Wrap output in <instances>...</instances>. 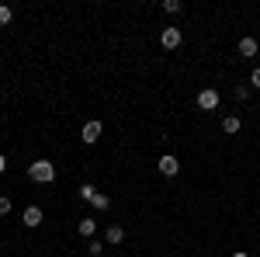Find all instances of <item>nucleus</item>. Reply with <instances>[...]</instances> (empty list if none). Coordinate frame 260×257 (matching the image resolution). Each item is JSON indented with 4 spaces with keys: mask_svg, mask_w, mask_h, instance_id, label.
<instances>
[{
    "mask_svg": "<svg viewBox=\"0 0 260 257\" xmlns=\"http://www.w3.org/2000/svg\"><path fill=\"white\" fill-rule=\"evenodd\" d=\"M28 178L35 181V184H52V181H56V167H52L49 160H35V163L28 167Z\"/></svg>",
    "mask_w": 260,
    "mask_h": 257,
    "instance_id": "nucleus-1",
    "label": "nucleus"
},
{
    "mask_svg": "<svg viewBox=\"0 0 260 257\" xmlns=\"http://www.w3.org/2000/svg\"><path fill=\"white\" fill-rule=\"evenodd\" d=\"M101 132H104V125H101V122L94 119V122H87V125H83V129H80V139H83V142H87V146H94V142H98V139H101Z\"/></svg>",
    "mask_w": 260,
    "mask_h": 257,
    "instance_id": "nucleus-2",
    "label": "nucleus"
},
{
    "mask_svg": "<svg viewBox=\"0 0 260 257\" xmlns=\"http://www.w3.org/2000/svg\"><path fill=\"white\" fill-rule=\"evenodd\" d=\"M180 42H184L180 28H163V32H160V45H163V49H180Z\"/></svg>",
    "mask_w": 260,
    "mask_h": 257,
    "instance_id": "nucleus-3",
    "label": "nucleus"
},
{
    "mask_svg": "<svg viewBox=\"0 0 260 257\" xmlns=\"http://www.w3.org/2000/svg\"><path fill=\"white\" fill-rule=\"evenodd\" d=\"M198 108H201V111H215V108H219V91L205 87V91L198 94Z\"/></svg>",
    "mask_w": 260,
    "mask_h": 257,
    "instance_id": "nucleus-4",
    "label": "nucleus"
},
{
    "mask_svg": "<svg viewBox=\"0 0 260 257\" xmlns=\"http://www.w3.org/2000/svg\"><path fill=\"white\" fill-rule=\"evenodd\" d=\"M177 170H180V163H177V157H160V174L163 178H177Z\"/></svg>",
    "mask_w": 260,
    "mask_h": 257,
    "instance_id": "nucleus-5",
    "label": "nucleus"
},
{
    "mask_svg": "<svg viewBox=\"0 0 260 257\" xmlns=\"http://www.w3.org/2000/svg\"><path fill=\"white\" fill-rule=\"evenodd\" d=\"M21 219H24V226H31V230H35V226H42V219H45V216H42V209H39V205H28Z\"/></svg>",
    "mask_w": 260,
    "mask_h": 257,
    "instance_id": "nucleus-6",
    "label": "nucleus"
},
{
    "mask_svg": "<svg viewBox=\"0 0 260 257\" xmlns=\"http://www.w3.org/2000/svg\"><path fill=\"white\" fill-rule=\"evenodd\" d=\"M121 240H125V230H121V226H108V230H104V243L115 247V243H121Z\"/></svg>",
    "mask_w": 260,
    "mask_h": 257,
    "instance_id": "nucleus-7",
    "label": "nucleus"
},
{
    "mask_svg": "<svg viewBox=\"0 0 260 257\" xmlns=\"http://www.w3.org/2000/svg\"><path fill=\"white\" fill-rule=\"evenodd\" d=\"M77 230H80V237H90V240H94V230H98V222L87 216V219H80V222H77Z\"/></svg>",
    "mask_w": 260,
    "mask_h": 257,
    "instance_id": "nucleus-8",
    "label": "nucleus"
},
{
    "mask_svg": "<svg viewBox=\"0 0 260 257\" xmlns=\"http://www.w3.org/2000/svg\"><path fill=\"white\" fill-rule=\"evenodd\" d=\"M240 56H257V39H240Z\"/></svg>",
    "mask_w": 260,
    "mask_h": 257,
    "instance_id": "nucleus-9",
    "label": "nucleus"
},
{
    "mask_svg": "<svg viewBox=\"0 0 260 257\" xmlns=\"http://www.w3.org/2000/svg\"><path fill=\"white\" fill-rule=\"evenodd\" d=\"M222 129H225L229 136H236V132H240V129H243V122L236 119V115H229V119H222Z\"/></svg>",
    "mask_w": 260,
    "mask_h": 257,
    "instance_id": "nucleus-10",
    "label": "nucleus"
},
{
    "mask_svg": "<svg viewBox=\"0 0 260 257\" xmlns=\"http://www.w3.org/2000/svg\"><path fill=\"white\" fill-rule=\"evenodd\" d=\"M90 205H94V209H101V212H108V209H111V198H108V195H101V191H98Z\"/></svg>",
    "mask_w": 260,
    "mask_h": 257,
    "instance_id": "nucleus-11",
    "label": "nucleus"
},
{
    "mask_svg": "<svg viewBox=\"0 0 260 257\" xmlns=\"http://www.w3.org/2000/svg\"><path fill=\"white\" fill-rule=\"evenodd\" d=\"M163 11H167V14H180L184 4H180V0H163Z\"/></svg>",
    "mask_w": 260,
    "mask_h": 257,
    "instance_id": "nucleus-12",
    "label": "nucleus"
},
{
    "mask_svg": "<svg viewBox=\"0 0 260 257\" xmlns=\"http://www.w3.org/2000/svg\"><path fill=\"white\" fill-rule=\"evenodd\" d=\"M94 195H98V191H94V184H80V198L87 202V205L94 202Z\"/></svg>",
    "mask_w": 260,
    "mask_h": 257,
    "instance_id": "nucleus-13",
    "label": "nucleus"
},
{
    "mask_svg": "<svg viewBox=\"0 0 260 257\" xmlns=\"http://www.w3.org/2000/svg\"><path fill=\"white\" fill-rule=\"evenodd\" d=\"M87 250H90V257H98V254H104V243H101V240H90Z\"/></svg>",
    "mask_w": 260,
    "mask_h": 257,
    "instance_id": "nucleus-14",
    "label": "nucleus"
},
{
    "mask_svg": "<svg viewBox=\"0 0 260 257\" xmlns=\"http://www.w3.org/2000/svg\"><path fill=\"white\" fill-rule=\"evenodd\" d=\"M7 212H11V198L0 195V216H7Z\"/></svg>",
    "mask_w": 260,
    "mask_h": 257,
    "instance_id": "nucleus-15",
    "label": "nucleus"
},
{
    "mask_svg": "<svg viewBox=\"0 0 260 257\" xmlns=\"http://www.w3.org/2000/svg\"><path fill=\"white\" fill-rule=\"evenodd\" d=\"M7 21H11V7H7V4H0V24H7Z\"/></svg>",
    "mask_w": 260,
    "mask_h": 257,
    "instance_id": "nucleus-16",
    "label": "nucleus"
},
{
    "mask_svg": "<svg viewBox=\"0 0 260 257\" xmlns=\"http://www.w3.org/2000/svg\"><path fill=\"white\" fill-rule=\"evenodd\" d=\"M233 94H236V101H246V98H250V87H236Z\"/></svg>",
    "mask_w": 260,
    "mask_h": 257,
    "instance_id": "nucleus-17",
    "label": "nucleus"
},
{
    "mask_svg": "<svg viewBox=\"0 0 260 257\" xmlns=\"http://www.w3.org/2000/svg\"><path fill=\"white\" fill-rule=\"evenodd\" d=\"M250 87H257V91H260V66L253 70V73H250Z\"/></svg>",
    "mask_w": 260,
    "mask_h": 257,
    "instance_id": "nucleus-18",
    "label": "nucleus"
},
{
    "mask_svg": "<svg viewBox=\"0 0 260 257\" xmlns=\"http://www.w3.org/2000/svg\"><path fill=\"white\" fill-rule=\"evenodd\" d=\"M4 170H7V157L0 153V174H4Z\"/></svg>",
    "mask_w": 260,
    "mask_h": 257,
    "instance_id": "nucleus-19",
    "label": "nucleus"
},
{
    "mask_svg": "<svg viewBox=\"0 0 260 257\" xmlns=\"http://www.w3.org/2000/svg\"><path fill=\"white\" fill-rule=\"evenodd\" d=\"M233 257H250V254H246V250H236V254H233Z\"/></svg>",
    "mask_w": 260,
    "mask_h": 257,
    "instance_id": "nucleus-20",
    "label": "nucleus"
}]
</instances>
